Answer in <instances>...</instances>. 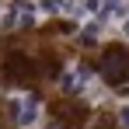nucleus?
<instances>
[{"instance_id": "1", "label": "nucleus", "mask_w": 129, "mask_h": 129, "mask_svg": "<svg viewBox=\"0 0 129 129\" xmlns=\"http://www.w3.org/2000/svg\"><path fill=\"white\" fill-rule=\"evenodd\" d=\"M98 70H101V77H105L108 84H122L129 77V52L108 49L105 56H101V63H98Z\"/></svg>"}, {"instance_id": "2", "label": "nucleus", "mask_w": 129, "mask_h": 129, "mask_svg": "<svg viewBox=\"0 0 129 129\" xmlns=\"http://www.w3.org/2000/svg\"><path fill=\"white\" fill-rule=\"evenodd\" d=\"M11 112H14V122L18 126H31L39 119V101L35 98H14L11 101Z\"/></svg>"}, {"instance_id": "3", "label": "nucleus", "mask_w": 129, "mask_h": 129, "mask_svg": "<svg viewBox=\"0 0 129 129\" xmlns=\"http://www.w3.org/2000/svg\"><path fill=\"white\" fill-rule=\"evenodd\" d=\"M31 21H35V7H31V4H24V0H18V4L0 18L4 28H11V24H31Z\"/></svg>"}, {"instance_id": "4", "label": "nucleus", "mask_w": 129, "mask_h": 129, "mask_svg": "<svg viewBox=\"0 0 129 129\" xmlns=\"http://www.w3.org/2000/svg\"><path fill=\"white\" fill-rule=\"evenodd\" d=\"M4 73H7L11 80H24V77H31V63H28L24 56H11V59L4 63Z\"/></svg>"}, {"instance_id": "5", "label": "nucleus", "mask_w": 129, "mask_h": 129, "mask_svg": "<svg viewBox=\"0 0 129 129\" xmlns=\"http://www.w3.org/2000/svg\"><path fill=\"white\" fill-rule=\"evenodd\" d=\"M63 91H80V87L87 84V70H70V73H63Z\"/></svg>"}, {"instance_id": "6", "label": "nucleus", "mask_w": 129, "mask_h": 129, "mask_svg": "<svg viewBox=\"0 0 129 129\" xmlns=\"http://www.w3.org/2000/svg\"><path fill=\"white\" fill-rule=\"evenodd\" d=\"M66 4L63 0H45V11H49V14H56V11H63Z\"/></svg>"}, {"instance_id": "7", "label": "nucleus", "mask_w": 129, "mask_h": 129, "mask_svg": "<svg viewBox=\"0 0 129 129\" xmlns=\"http://www.w3.org/2000/svg\"><path fill=\"white\" fill-rule=\"evenodd\" d=\"M119 122L129 129V105H122V112H119Z\"/></svg>"}, {"instance_id": "8", "label": "nucleus", "mask_w": 129, "mask_h": 129, "mask_svg": "<svg viewBox=\"0 0 129 129\" xmlns=\"http://www.w3.org/2000/svg\"><path fill=\"white\" fill-rule=\"evenodd\" d=\"M101 4H108V7H112V4H122V0H101Z\"/></svg>"}, {"instance_id": "9", "label": "nucleus", "mask_w": 129, "mask_h": 129, "mask_svg": "<svg viewBox=\"0 0 129 129\" xmlns=\"http://www.w3.org/2000/svg\"><path fill=\"white\" fill-rule=\"evenodd\" d=\"M122 28H126V35H129V21H126V24H122Z\"/></svg>"}]
</instances>
